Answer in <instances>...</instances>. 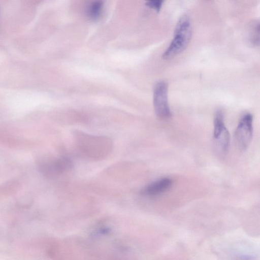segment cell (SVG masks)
Returning <instances> with one entry per match:
<instances>
[{
    "instance_id": "cell-1",
    "label": "cell",
    "mask_w": 260,
    "mask_h": 260,
    "mask_svg": "<svg viewBox=\"0 0 260 260\" xmlns=\"http://www.w3.org/2000/svg\"><path fill=\"white\" fill-rule=\"evenodd\" d=\"M73 139L78 151L91 159H104L110 153L113 148L112 140L106 136L92 135L75 131Z\"/></svg>"
},
{
    "instance_id": "cell-2",
    "label": "cell",
    "mask_w": 260,
    "mask_h": 260,
    "mask_svg": "<svg viewBox=\"0 0 260 260\" xmlns=\"http://www.w3.org/2000/svg\"><path fill=\"white\" fill-rule=\"evenodd\" d=\"M192 27L189 17L184 14L178 19L173 32V37L169 45L162 54L165 60L172 59L182 52L191 39Z\"/></svg>"
},
{
    "instance_id": "cell-3",
    "label": "cell",
    "mask_w": 260,
    "mask_h": 260,
    "mask_svg": "<svg viewBox=\"0 0 260 260\" xmlns=\"http://www.w3.org/2000/svg\"><path fill=\"white\" fill-rule=\"evenodd\" d=\"M213 141L214 149L217 154L223 156L226 154L230 144V135L220 110L216 112L214 118Z\"/></svg>"
},
{
    "instance_id": "cell-4",
    "label": "cell",
    "mask_w": 260,
    "mask_h": 260,
    "mask_svg": "<svg viewBox=\"0 0 260 260\" xmlns=\"http://www.w3.org/2000/svg\"><path fill=\"white\" fill-rule=\"evenodd\" d=\"M38 169L47 178L56 177L70 170L72 163L66 156L59 157H44L38 162Z\"/></svg>"
},
{
    "instance_id": "cell-5",
    "label": "cell",
    "mask_w": 260,
    "mask_h": 260,
    "mask_svg": "<svg viewBox=\"0 0 260 260\" xmlns=\"http://www.w3.org/2000/svg\"><path fill=\"white\" fill-rule=\"evenodd\" d=\"M168 86L165 81H159L154 87L153 105L155 113L162 119H167L172 116L168 103Z\"/></svg>"
},
{
    "instance_id": "cell-6",
    "label": "cell",
    "mask_w": 260,
    "mask_h": 260,
    "mask_svg": "<svg viewBox=\"0 0 260 260\" xmlns=\"http://www.w3.org/2000/svg\"><path fill=\"white\" fill-rule=\"evenodd\" d=\"M253 135V116L250 113L244 114L240 119L234 134L238 148L246 150L251 143Z\"/></svg>"
},
{
    "instance_id": "cell-7",
    "label": "cell",
    "mask_w": 260,
    "mask_h": 260,
    "mask_svg": "<svg viewBox=\"0 0 260 260\" xmlns=\"http://www.w3.org/2000/svg\"><path fill=\"white\" fill-rule=\"evenodd\" d=\"M172 180L168 177L158 179L150 183L142 190L143 194L149 197L159 195L168 190L172 184Z\"/></svg>"
},
{
    "instance_id": "cell-8",
    "label": "cell",
    "mask_w": 260,
    "mask_h": 260,
    "mask_svg": "<svg viewBox=\"0 0 260 260\" xmlns=\"http://www.w3.org/2000/svg\"><path fill=\"white\" fill-rule=\"evenodd\" d=\"M103 7V0H91L86 7L85 15L89 20L96 21L102 15Z\"/></svg>"
},
{
    "instance_id": "cell-9",
    "label": "cell",
    "mask_w": 260,
    "mask_h": 260,
    "mask_svg": "<svg viewBox=\"0 0 260 260\" xmlns=\"http://www.w3.org/2000/svg\"><path fill=\"white\" fill-rule=\"evenodd\" d=\"M248 40L254 46L259 45V22L258 20L252 21L249 27Z\"/></svg>"
},
{
    "instance_id": "cell-10",
    "label": "cell",
    "mask_w": 260,
    "mask_h": 260,
    "mask_svg": "<svg viewBox=\"0 0 260 260\" xmlns=\"http://www.w3.org/2000/svg\"><path fill=\"white\" fill-rule=\"evenodd\" d=\"M165 0H145V5L148 8L159 12Z\"/></svg>"
},
{
    "instance_id": "cell-11",
    "label": "cell",
    "mask_w": 260,
    "mask_h": 260,
    "mask_svg": "<svg viewBox=\"0 0 260 260\" xmlns=\"http://www.w3.org/2000/svg\"><path fill=\"white\" fill-rule=\"evenodd\" d=\"M32 203V199L29 197L26 196L20 197L18 201V204L23 207H29Z\"/></svg>"
}]
</instances>
